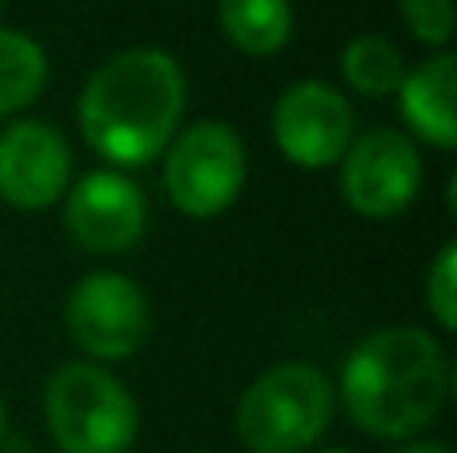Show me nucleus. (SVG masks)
Instances as JSON below:
<instances>
[{"instance_id": "5", "label": "nucleus", "mask_w": 457, "mask_h": 453, "mask_svg": "<svg viewBox=\"0 0 457 453\" xmlns=\"http://www.w3.org/2000/svg\"><path fill=\"white\" fill-rule=\"evenodd\" d=\"M249 181V149L241 133L217 117L181 125L161 152V189L177 213L193 221L221 217Z\"/></svg>"}, {"instance_id": "14", "label": "nucleus", "mask_w": 457, "mask_h": 453, "mask_svg": "<svg viewBox=\"0 0 457 453\" xmlns=\"http://www.w3.org/2000/svg\"><path fill=\"white\" fill-rule=\"evenodd\" d=\"M48 85V53L40 40L0 24V117L24 112Z\"/></svg>"}, {"instance_id": "19", "label": "nucleus", "mask_w": 457, "mask_h": 453, "mask_svg": "<svg viewBox=\"0 0 457 453\" xmlns=\"http://www.w3.org/2000/svg\"><path fill=\"white\" fill-rule=\"evenodd\" d=\"M313 453H349V449H313Z\"/></svg>"}, {"instance_id": "2", "label": "nucleus", "mask_w": 457, "mask_h": 453, "mask_svg": "<svg viewBox=\"0 0 457 453\" xmlns=\"http://www.w3.org/2000/svg\"><path fill=\"white\" fill-rule=\"evenodd\" d=\"M453 366L442 337L421 325H386L361 337L337 390L349 422L378 441H418L450 401Z\"/></svg>"}, {"instance_id": "4", "label": "nucleus", "mask_w": 457, "mask_h": 453, "mask_svg": "<svg viewBox=\"0 0 457 453\" xmlns=\"http://www.w3.org/2000/svg\"><path fill=\"white\" fill-rule=\"evenodd\" d=\"M45 425L61 453H129L141 433V409L104 366L64 361L45 385Z\"/></svg>"}, {"instance_id": "11", "label": "nucleus", "mask_w": 457, "mask_h": 453, "mask_svg": "<svg viewBox=\"0 0 457 453\" xmlns=\"http://www.w3.org/2000/svg\"><path fill=\"white\" fill-rule=\"evenodd\" d=\"M397 109H402L405 128L413 141H426L429 149L450 152L457 144V56L434 53L418 64L405 69L402 85H397Z\"/></svg>"}, {"instance_id": "8", "label": "nucleus", "mask_w": 457, "mask_h": 453, "mask_svg": "<svg viewBox=\"0 0 457 453\" xmlns=\"http://www.w3.org/2000/svg\"><path fill=\"white\" fill-rule=\"evenodd\" d=\"M269 128H273V144L289 165L305 169V173H321L333 169L345 149L357 136V117L349 96L329 80H293L281 88L269 112Z\"/></svg>"}, {"instance_id": "9", "label": "nucleus", "mask_w": 457, "mask_h": 453, "mask_svg": "<svg viewBox=\"0 0 457 453\" xmlns=\"http://www.w3.org/2000/svg\"><path fill=\"white\" fill-rule=\"evenodd\" d=\"M64 233L93 257L129 253L145 237L149 197L125 169H93L61 197Z\"/></svg>"}, {"instance_id": "15", "label": "nucleus", "mask_w": 457, "mask_h": 453, "mask_svg": "<svg viewBox=\"0 0 457 453\" xmlns=\"http://www.w3.org/2000/svg\"><path fill=\"white\" fill-rule=\"evenodd\" d=\"M426 309L442 334L457 329V241H445L426 269Z\"/></svg>"}, {"instance_id": "10", "label": "nucleus", "mask_w": 457, "mask_h": 453, "mask_svg": "<svg viewBox=\"0 0 457 453\" xmlns=\"http://www.w3.org/2000/svg\"><path fill=\"white\" fill-rule=\"evenodd\" d=\"M72 185V149L53 120L24 117L0 133V201L21 213L61 205Z\"/></svg>"}, {"instance_id": "17", "label": "nucleus", "mask_w": 457, "mask_h": 453, "mask_svg": "<svg viewBox=\"0 0 457 453\" xmlns=\"http://www.w3.org/2000/svg\"><path fill=\"white\" fill-rule=\"evenodd\" d=\"M397 453H450L442 441H405Z\"/></svg>"}, {"instance_id": "6", "label": "nucleus", "mask_w": 457, "mask_h": 453, "mask_svg": "<svg viewBox=\"0 0 457 453\" xmlns=\"http://www.w3.org/2000/svg\"><path fill=\"white\" fill-rule=\"evenodd\" d=\"M64 329L96 366L133 358L153 329V305L141 281L120 269H93L64 297Z\"/></svg>"}, {"instance_id": "12", "label": "nucleus", "mask_w": 457, "mask_h": 453, "mask_svg": "<svg viewBox=\"0 0 457 453\" xmlns=\"http://www.w3.org/2000/svg\"><path fill=\"white\" fill-rule=\"evenodd\" d=\"M217 21L225 40L245 56H273L293 37L289 0H217Z\"/></svg>"}, {"instance_id": "18", "label": "nucleus", "mask_w": 457, "mask_h": 453, "mask_svg": "<svg viewBox=\"0 0 457 453\" xmlns=\"http://www.w3.org/2000/svg\"><path fill=\"white\" fill-rule=\"evenodd\" d=\"M4 430H8V409H4V398H0V441H4Z\"/></svg>"}, {"instance_id": "13", "label": "nucleus", "mask_w": 457, "mask_h": 453, "mask_svg": "<svg viewBox=\"0 0 457 453\" xmlns=\"http://www.w3.org/2000/svg\"><path fill=\"white\" fill-rule=\"evenodd\" d=\"M341 80L353 88L357 96H370V101H386L397 96V85L405 77V56L394 40L378 37V32H361L341 48Z\"/></svg>"}, {"instance_id": "7", "label": "nucleus", "mask_w": 457, "mask_h": 453, "mask_svg": "<svg viewBox=\"0 0 457 453\" xmlns=\"http://www.w3.org/2000/svg\"><path fill=\"white\" fill-rule=\"evenodd\" d=\"M341 197L365 221H394L418 201L426 185V161L410 133L402 128H365L353 136L345 157L337 161Z\"/></svg>"}, {"instance_id": "16", "label": "nucleus", "mask_w": 457, "mask_h": 453, "mask_svg": "<svg viewBox=\"0 0 457 453\" xmlns=\"http://www.w3.org/2000/svg\"><path fill=\"white\" fill-rule=\"evenodd\" d=\"M397 8H402V21L418 45L434 48V53H445L453 45V0H397Z\"/></svg>"}, {"instance_id": "1", "label": "nucleus", "mask_w": 457, "mask_h": 453, "mask_svg": "<svg viewBox=\"0 0 457 453\" xmlns=\"http://www.w3.org/2000/svg\"><path fill=\"white\" fill-rule=\"evenodd\" d=\"M189 77L165 48L137 45L101 61L77 96V128L109 169H145L161 161L185 125Z\"/></svg>"}, {"instance_id": "3", "label": "nucleus", "mask_w": 457, "mask_h": 453, "mask_svg": "<svg viewBox=\"0 0 457 453\" xmlns=\"http://www.w3.org/2000/svg\"><path fill=\"white\" fill-rule=\"evenodd\" d=\"M333 382L309 361L269 366L245 385L233 430L249 453H309L333 422Z\"/></svg>"}, {"instance_id": "20", "label": "nucleus", "mask_w": 457, "mask_h": 453, "mask_svg": "<svg viewBox=\"0 0 457 453\" xmlns=\"http://www.w3.org/2000/svg\"><path fill=\"white\" fill-rule=\"evenodd\" d=\"M0 4H4V0H0Z\"/></svg>"}]
</instances>
